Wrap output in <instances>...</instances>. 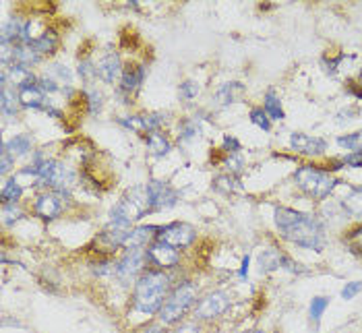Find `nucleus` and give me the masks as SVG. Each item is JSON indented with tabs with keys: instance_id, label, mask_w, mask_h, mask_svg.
Here are the masks:
<instances>
[{
	"instance_id": "obj_1",
	"label": "nucleus",
	"mask_w": 362,
	"mask_h": 333,
	"mask_svg": "<svg viewBox=\"0 0 362 333\" xmlns=\"http://www.w3.org/2000/svg\"><path fill=\"white\" fill-rule=\"evenodd\" d=\"M274 222L279 236L300 249L321 252L327 245L325 223L313 214L290 209V207H276Z\"/></svg>"
},
{
	"instance_id": "obj_2",
	"label": "nucleus",
	"mask_w": 362,
	"mask_h": 333,
	"mask_svg": "<svg viewBox=\"0 0 362 333\" xmlns=\"http://www.w3.org/2000/svg\"><path fill=\"white\" fill-rule=\"evenodd\" d=\"M172 292V278L164 269H145L133 292V306L143 315H156Z\"/></svg>"
},
{
	"instance_id": "obj_3",
	"label": "nucleus",
	"mask_w": 362,
	"mask_h": 333,
	"mask_svg": "<svg viewBox=\"0 0 362 333\" xmlns=\"http://www.w3.org/2000/svg\"><path fill=\"white\" fill-rule=\"evenodd\" d=\"M294 182L303 193L315 199L323 201L334 193V189L339 185L337 178L329 170H323L319 166H303L294 172Z\"/></svg>"
},
{
	"instance_id": "obj_4",
	"label": "nucleus",
	"mask_w": 362,
	"mask_h": 333,
	"mask_svg": "<svg viewBox=\"0 0 362 333\" xmlns=\"http://www.w3.org/2000/svg\"><path fill=\"white\" fill-rule=\"evenodd\" d=\"M197 303V288L193 281H182V284H178L172 292H170V296H168V300L164 303V306L160 308V321H162V325H176L189 310H191V306Z\"/></svg>"
},
{
	"instance_id": "obj_5",
	"label": "nucleus",
	"mask_w": 362,
	"mask_h": 333,
	"mask_svg": "<svg viewBox=\"0 0 362 333\" xmlns=\"http://www.w3.org/2000/svg\"><path fill=\"white\" fill-rule=\"evenodd\" d=\"M35 170H37L40 185L50 187L54 193L62 194V197L69 194V191L75 185V178H77L73 168H69L58 160H44L40 166H35Z\"/></svg>"
},
{
	"instance_id": "obj_6",
	"label": "nucleus",
	"mask_w": 362,
	"mask_h": 333,
	"mask_svg": "<svg viewBox=\"0 0 362 333\" xmlns=\"http://www.w3.org/2000/svg\"><path fill=\"white\" fill-rule=\"evenodd\" d=\"M145 263H147V250H127L124 257L116 263V278L124 286L137 284V279L145 274Z\"/></svg>"
},
{
	"instance_id": "obj_7",
	"label": "nucleus",
	"mask_w": 362,
	"mask_h": 333,
	"mask_svg": "<svg viewBox=\"0 0 362 333\" xmlns=\"http://www.w3.org/2000/svg\"><path fill=\"white\" fill-rule=\"evenodd\" d=\"M147 201H149V214L151 211H164L178 203V191L172 189L164 180H149L145 185Z\"/></svg>"
},
{
	"instance_id": "obj_8",
	"label": "nucleus",
	"mask_w": 362,
	"mask_h": 333,
	"mask_svg": "<svg viewBox=\"0 0 362 333\" xmlns=\"http://www.w3.org/2000/svg\"><path fill=\"white\" fill-rule=\"evenodd\" d=\"M230 305H232V300L226 292H220V290L209 292L199 300V305H195V317L199 321H214V319L222 317L230 308Z\"/></svg>"
},
{
	"instance_id": "obj_9",
	"label": "nucleus",
	"mask_w": 362,
	"mask_h": 333,
	"mask_svg": "<svg viewBox=\"0 0 362 333\" xmlns=\"http://www.w3.org/2000/svg\"><path fill=\"white\" fill-rule=\"evenodd\" d=\"M197 238V230L191 223L185 222H174L168 223L164 228H160V234H158V240L168 243L170 247L174 249H185L189 245H193V240Z\"/></svg>"
},
{
	"instance_id": "obj_10",
	"label": "nucleus",
	"mask_w": 362,
	"mask_h": 333,
	"mask_svg": "<svg viewBox=\"0 0 362 333\" xmlns=\"http://www.w3.org/2000/svg\"><path fill=\"white\" fill-rule=\"evenodd\" d=\"M147 261L160 269H170V267H176L180 263V255L174 247H170L168 243L162 240H153L149 247H147Z\"/></svg>"
},
{
	"instance_id": "obj_11",
	"label": "nucleus",
	"mask_w": 362,
	"mask_h": 333,
	"mask_svg": "<svg viewBox=\"0 0 362 333\" xmlns=\"http://www.w3.org/2000/svg\"><path fill=\"white\" fill-rule=\"evenodd\" d=\"M290 147H292V151H296L300 156H323L327 151V141L323 137H317V135L292 133Z\"/></svg>"
},
{
	"instance_id": "obj_12",
	"label": "nucleus",
	"mask_w": 362,
	"mask_h": 333,
	"mask_svg": "<svg viewBox=\"0 0 362 333\" xmlns=\"http://www.w3.org/2000/svg\"><path fill=\"white\" fill-rule=\"evenodd\" d=\"M259 265H261V274L263 271H276V269H288V271H292V274H296L298 271V263H294L288 255H284V252H279V250H263L261 255H259Z\"/></svg>"
},
{
	"instance_id": "obj_13",
	"label": "nucleus",
	"mask_w": 362,
	"mask_h": 333,
	"mask_svg": "<svg viewBox=\"0 0 362 333\" xmlns=\"http://www.w3.org/2000/svg\"><path fill=\"white\" fill-rule=\"evenodd\" d=\"M62 194L54 193V191H50V193H44L40 194L37 199H35V214L42 218V220H46V222H50V220H56L60 214H62Z\"/></svg>"
},
{
	"instance_id": "obj_14",
	"label": "nucleus",
	"mask_w": 362,
	"mask_h": 333,
	"mask_svg": "<svg viewBox=\"0 0 362 333\" xmlns=\"http://www.w3.org/2000/svg\"><path fill=\"white\" fill-rule=\"evenodd\" d=\"M160 228L158 226H137L129 232L127 240H124V249L127 250H137L147 249V245H151L153 240H158Z\"/></svg>"
},
{
	"instance_id": "obj_15",
	"label": "nucleus",
	"mask_w": 362,
	"mask_h": 333,
	"mask_svg": "<svg viewBox=\"0 0 362 333\" xmlns=\"http://www.w3.org/2000/svg\"><path fill=\"white\" fill-rule=\"evenodd\" d=\"M95 66H98V77L108 85L116 83L122 77V71H124L122 62H120V56L116 52H108Z\"/></svg>"
},
{
	"instance_id": "obj_16",
	"label": "nucleus",
	"mask_w": 362,
	"mask_h": 333,
	"mask_svg": "<svg viewBox=\"0 0 362 333\" xmlns=\"http://www.w3.org/2000/svg\"><path fill=\"white\" fill-rule=\"evenodd\" d=\"M17 95H19V104L23 108H31V110H44L48 106L46 102V93L40 89L37 83L25 85L21 89H17Z\"/></svg>"
},
{
	"instance_id": "obj_17",
	"label": "nucleus",
	"mask_w": 362,
	"mask_h": 333,
	"mask_svg": "<svg viewBox=\"0 0 362 333\" xmlns=\"http://www.w3.org/2000/svg\"><path fill=\"white\" fill-rule=\"evenodd\" d=\"M2 75L6 77V83L15 85L17 89L25 87V85L37 83V77L29 71L28 66H21V64H8L2 69Z\"/></svg>"
},
{
	"instance_id": "obj_18",
	"label": "nucleus",
	"mask_w": 362,
	"mask_h": 333,
	"mask_svg": "<svg viewBox=\"0 0 362 333\" xmlns=\"http://www.w3.org/2000/svg\"><path fill=\"white\" fill-rule=\"evenodd\" d=\"M243 95H245V85L238 81H230V83L220 85V89L214 95V102H216V106L226 108L230 104H236Z\"/></svg>"
},
{
	"instance_id": "obj_19",
	"label": "nucleus",
	"mask_w": 362,
	"mask_h": 333,
	"mask_svg": "<svg viewBox=\"0 0 362 333\" xmlns=\"http://www.w3.org/2000/svg\"><path fill=\"white\" fill-rule=\"evenodd\" d=\"M143 79H145V66H141V64H137V66H127L122 71V77H120V91L127 93V95L135 93L141 85H143Z\"/></svg>"
},
{
	"instance_id": "obj_20",
	"label": "nucleus",
	"mask_w": 362,
	"mask_h": 333,
	"mask_svg": "<svg viewBox=\"0 0 362 333\" xmlns=\"http://www.w3.org/2000/svg\"><path fill=\"white\" fill-rule=\"evenodd\" d=\"M0 83H2V93H0V108L4 116H17L19 112V95L11 89V85L6 83V77L0 75Z\"/></svg>"
},
{
	"instance_id": "obj_21",
	"label": "nucleus",
	"mask_w": 362,
	"mask_h": 333,
	"mask_svg": "<svg viewBox=\"0 0 362 333\" xmlns=\"http://www.w3.org/2000/svg\"><path fill=\"white\" fill-rule=\"evenodd\" d=\"M31 48H33L37 54L42 56V58L48 54H54L56 48H58V35H56V31L48 29V31H44L42 35L33 37V42H31Z\"/></svg>"
},
{
	"instance_id": "obj_22",
	"label": "nucleus",
	"mask_w": 362,
	"mask_h": 333,
	"mask_svg": "<svg viewBox=\"0 0 362 333\" xmlns=\"http://www.w3.org/2000/svg\"><path fill=\"white\" fill-rule=\"evenodd\" d=\"M344 214L348 218H354V220H362V187L358 189H352L350 194H346L344 201H339Z\"/></svg>"
},
{
	"instance_id": "obj_23",
	"label": "nucleus",
	"mask_w": 362,
	"mask_h": 333,
	"mask_svg": "<svg viewBox=\"0 0 362 333\" xmlns=\"http://www.w3.org/2000/svg\"><path fill=\"white\" fill-rule=\"evenodd\" d=\"M145 143H147V149H149L153 156H158V158L166 156L168 151L172 149V143H170V139H168L162 131L149 133V135L145 137Z\"/></svg>"
},
{
	"instance_id": "obj_24",
	"label": "nucleus",
	"mask_w": 362,
	"mask_h": 333,
	"mask_svg": "<svg viewBox=\"0 0 362 333\" xmlns=\"http://www.w3.org/2000/svg\"><path fill=\"white\" fill-rule=\"evenodd\" d=\"M6 149H8V153L13 156V158H19V156H25L31 151V145H33V139L29 137L28 133H21V135H15L11 141H6V143H2Z\"/></svg>"
},
{
	"instance_id": "obj_25",
	"label": "nucleus",
	"mask_w": 362,
	"mask_h": 333,
	"mask_svg": "<svg viewBox=\"0 0 362 333\" xmlns=\"http://www.w3.org/2000/svg\"><path fill=\"white\" fill-rule=\"evenodd\" d=\"M263 110L267 112V116L272 120H284L286 114H284V108H281V100H279V95L274 89H269L265 93V98H263Z\"/></svg>"
},
{
	"instance_id": "obj_26",
	"label": "nucleus",
	"mask_w": 362,
	"mask_h": 333,
	"mask_svg": "<svg viewBox=\"0 0 362 333\" xmlns=\"http://www.w3.org/2000/svg\"><path fill=\"white\" fill-rule=\"evenodd\" d=\"M23 194V185L13 176L4 182L2 191H0V197H2V205H8V203H17Z\"/></svg>"
},
{
	"instance_id": "obj_27",
	"label": "nucleus",
	"mask_w": 362,
	"mask_h": 333,
	"mask_svg": "<svg viewBox=\"0 0 362 333\" xmlns=\"http://www.w3.org/2000/svg\"><path fill=\"white\" fill-rule=\"evenodd\" d=\"M199 135H201V127H199V120L197 118H185L180 122V129H178V141L180 143L197 139Z\"/></svg>"
},
{
	"instance_id": "obj_28",
	"label": "nucleus",
	"mask_w": 362,
	"mask_h": 333,
	"mask_svg": "<svg viewBox=\"0 0 362 333\" xmlns=\"http://www.w3.org/2000/svg\"><path fill=\"white\" fill-rule=\"evenodd\" d=\"M85 100H87V108H89L91 116L100 114L104 108V95L95 87H85Z\"/></svg>"
},
{
	"instance_id": "obj_29",
	"label": "nucleus",
	"mask_w": 362,
	"mask_h": 333,
	"mask_svg": "<svg viewBox=\"0 0 362 333\" xmlns=\"http://www.w3.org/2000/svg\"><path fill=\"white\" fill-rule=\"evenodd\" d=\"M327 306H329V298H325V296H315V298L310 300V305H308V317H310V323L319 325V321H321L323 312L327 310Z\"/></svg>"
},
{
	"instance_id": "obj_30",
	"label": "nucleus",
	"mask_w": 362,
	"mask_h": 333,
	"mask_svg": "<svg viewBox=\"0 0 362 333\" xmlns=\"http://www.w3.org/2000/svg\"><path fill=\"white\" fill-rule=\"evenodd\" d=\"M77 75L81 77L85 87H89V85L95 81V77H98V66L91 60H81L79 62V69H77Z\"/></svg>"
},
{
	"instance_id": "obj_31",
	"label": "nucleus",
	"mask_w": 362,
	"mask_h": 333,
	"mask_svg": "<svg viewBox=\"0 0 362 333\" xmlns=\"http://www.w3.org/2000/svg\"><path fill=\"white\" fill-rule=\"evenodd\" d=\"M337 145L348 149V151H362V131L337 137Z\"/></svg>"
},
{
	"instance_id": "obj_32",
	"label": "nucleus",
	"mask_w": 362,
	"mask_h": 333,
	"mask_svg": "<svg viewBox=\"0 0 362 333\" xmlns=\"http://www.w3.org/2000/svg\"><path fill=\"white\" fill-rule=\"evenodd\" d=\"M344 243H346V247L352 250L354 255L362 257V226L354 228V230H350V232L346 234Z\"/></svg>"
},
{
	"instance_id": "obj_33",
	"label": "nucleus",
	"mask_w": 362,
	"mask_h": 333,
	"mask_svg": "<svg viewBox=\"0 0 362 333\" xmlns=\"http://www.w3.org/2000/svg\"><path fill=\"white\" fill-rule=\"evenodd\" d=\"M21 218H23V209H21L17 203L2 205V223H4V226H11V223L19 222Z\"/></svg>"
},
{
	"instance_id": "obj_34",
	"label": "nucleus",
	"mask_w": 362,
	"mask_h": 333,
	"mask_svg": "<svg viewBox=\"0 0 362 333\" xmlns=\"http://www.w3.org/2000/svg\"><path fill=\"white\" fill-rule=\"evenodd\" d=\"M249 118H251L252 124L259 127L261 131H265V133L272 131V118L267 116V112L263 110V108H252L251 114H249Z\"/></svg>"
},
{
	"instance_id": "obj_35",
	"label": "nucleus",
	"mask_w": 362,
	"mask_h": 333,
	"mask_svg": "<svg viewBox=\"0 0 362 333\" xmlns=\"http://www.w3.org/2000/svg\"><path fill=\"white\" fill-rule=\"evenodd\" d=\"M118 124H122L124 129H131L135 133H147L145 114L143 116H124V118H118Z\"/></svg>"
},
{
	"instance_id": "obj_36",
	"label": "nucleus",
	"mask_w": 362,
	"mask_h": 333,
	"mask_svg": "<svg viewBox=\"0 0 362 333\" xmlns=\"http://www.w3.org/2000/svg\"><path fill=\"white\" fill-rule=\"evenodd\" d=\"M199 91H201V87H199V83L193 81V79H187L185 83H180V87H178V95H180V100H185V102L195 100L197 95H199Z\"/></svg>"
},
{
	"instance_id": "obj_37",
	"label": "nucleus",
	"mask_w": 362,
	"mask_h": 333,
	"mask_svg": "<svg viewBox=\"0 0 362 333\" xmlns=\"http://www.w3.org/2000/svg\"><path fill=\"white\" fill-rule=\"evenodd\" d=\"M52 79H54L56 83L60 85H71L73 81V73L64 66V64H54L52 69H50V73H48Z\"/></svg>"
},
{
	"instance_id": "obj_38",
	"label": "nucleus",
	"mask_w": 362,
	"mask_h": 333,
	"mask_svg": "<svg viewBox=\"0 0 362 333\" xmlns=\"http://www.w3.org/2000/svg\"><path fill=\"white\" fill-rule=\"evenodd\" d=\"M240 182L234 178V176H220V178H216V182H214V187L218 189V191H223V193H232V191H236V189H240L238 187Z\"/></svg>"
},
{
	"instance_id": "obj_39",
	"label": "nucleus",
	"mask_w": 362,
	"mask_h": 333,
	"mask_svg": "<svg viewBox=\"0 0 362 333\" xmlns=\"http://www.w3.org/2000/svg\"><path fill=\"white\" fill-rule=\"evenodd\" d=\"M37 85H40V89H42L44 93H56V91H60V89H62L60 83H56L50 75H42V77H37Z\"/></svg>"
},
{
	"instance_id": "obj_40",
	"label": "nucleus",
	"mask_w": 362,
	"mask_h": 333,
	"mask_svg": "<svg viewBox=\"0 0 362 333\" xmlns=\"http://www.w3.org/2000/svg\"><path fill=\"white\" fill-rule=\"evenodd\" d=\"M361 292L362 281H350V284H346V286L341 288V298H344V300H352V298H356Z\"/></svg>"
},
{
	"instance_id": "obj_41",
	"label": "nucleus",
	"mask_w": 362,
	"mask_h": 333,
	"mask_svg": "<svg viewBox=\"0 0 362 333\" xmlns=\"http://www.w3.org/2000/svg\"><path fill=\"white\" fill-rule=\"evenodd\" d=\"M222 145H223V151H226V153H230V156H238V151L243 149L240 141L236 139V137H232V135H226L222 141Z\"/></svg>"
},
{
	"instance_id": "obj_42",
	"label": "nucleus",
	"mask_w": 362,
	"mask_h": 333,
	"mask_svg": "<svg viewBox=\"0 0 362 333\" xmlns=\"http://www.w3.org/2000/svg\"><path fill=\"white\" fill-rule=\"evenodd\" d=\"M0 158H2V162H0V174L2 176H6L8 172H11V168L15 166V158L8 153V149L2 145V153H0Z\"/></svg>"
},
{
	"instance_id": "obj_43",
	"label": "nucleus",
	"mask_w": 362,
	"mask_h": 333,
	"mask_svg": "<svg viewBox=\"0 0 362 333\" xmlns=\"http://www.w3.org/2000/svg\"><path fill=\"white\" fill-rule=\"evenodd\" d=\"M341 164L348 168H362V151H350L341 158Z\"/></svg>"
},
{
	"instance_id": "obj_44",
	"label": "nucleus",
	"mask_w": 362,
	"mask_h": 333,
	"mask_svg": "<svg viewBox=\"0 0 362 333\" xmlns=\"http://www.w3.org/2000/svg\"><path fill=\"white\" fill-rule=\"evenodd\" d=\"M223 168H226L228 172H240V170H243V160H240L238 156H230V153H228V158L223 160Z\"/></svg>"
},
{
	"instance_id": "obj_45",
	"label": "nucleus",
	"mask_w": 362,
	"mask_h": 333,
	"mask_svg": "<svg viewBox=\"0 0 362 333\" xmlns=\"http://www.w3.org/2000/svg\"><path fill=\"white\" fill-rule=\"evenodd\" d=\"M344 58H346V54H339L337 58H327V56H325V58H323V64L327 66L325 71H327L329 75H335V71H337V66H339V62H341Z\"/></svg>"
},
{
	"instance_id": "obj_46",
	"label": "nucleus",
	"mask_w": 362,
	"mask_h": 333,
	"mask_svg": "<svg viewBox=\"0 0 362 333\" xmlns=\"http://www.w3.org/2000/svg\"><path fill=\"white\" fill-rule=\"evenodd\" d=\"M346 91H348V93H352L354 98H358V100H362V85L361 83L348 81V83H346Z\"/></svg>"
},
{
	"instance_id": "obj_47",
	"label": "nucleus",
	"mask_w": 362,
	"mask_h": 333,
	"mask_svg": "<svg viewBox=\"0 0 362 333\" xmlns=\"http://www.w3.org/2000/svg\"><path fill=\"white\" fill-rule=\"evenodd\" d=\"M172 333H201V327L195 325V323H187V325H180L176 327Z\"/></svg>"
},
{
	"instance_id": "obj_48",
	"label": "nucleus",
	"mask_w": 362,
	"mask_h": 333,
	"mask_svg": "<svg viewBox=\"0 0 362 333\" xmlns=\"http://www.w3.org/2000/svg\"><path fill=\"white\" fill-rule=\"evenodd\" d=\"M247 271H249V257H245V261H243V269H240V276L245 278V276H247Z\"/></svg>"
},
{
	"instance_id": "obj_49",
	"label": "nucleus",
	"mask_w": 362,
	"mask_h": 333,
	"mask_svg": "<svg viewBox=\"0 0 362 333\" xmlns=\"http://www.w3.org/2000/svg\"><path fill=\"white\" fill-rule=\"evenodd\" d=\"M141 333H166L162 327H158V325H153V327H147V329H143Z\"/></svg>"
},
{
	"instance_id": "obj_50",
	"label": "nucleus",
	"mask_w": 362,
	"mask_h": 333,
	"mask_svg": "<svg viewBox=\"0 0 362 333\" xmlns=\"http://www.w3.org/2000/svg\"><path fill=\"white\" fill-rule=\"evenodd\" d=\"M358 79H361V85H362V69H361V73H358Z\"/></svg>"
},
{
	"instance_id": "obj_51",
	"label": "nucleus",
	"mask_w": 362,
	"mask_h": 333,
	"mask_svg": "<svg viewBox=\"0 0 362 333\" xmlns=\"http://www.w3.org/2000/svg\"><path fill=\"white\" fill-rule=\"evenodd\" d=\"M252 333H265V332H261V329H257V332H252Z\"/></svg>"
}]
</instances>
